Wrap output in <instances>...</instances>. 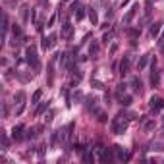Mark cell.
Masks as SVG:
<instances>
[{"label":"cell","mask_w":164,"mask_h":164,"mask_svg":"<svg viewBox=\"0 0 164 164\" xmlns=\"http://www.w3.org/2000/svg\"><path fill=\"white\" fill-rule=\"evenodd\" d=\"M33 137H35V130L31 127V130H27V131H25V139H33Z\"/></svg>","instance_id":"1f68e13d"},{"label":"cell","mask_w":164,"mask_h":164,"mask_svg":"<svg viewBox=\"0 0 164 164\" xmlns=\"http://www.w3.org/2000/svg\"><path fill=\"white\" fill-rule=\"evenodd\" d=\"M124 91H126V85H124V83H120V85H118V89H116V95H118V97H122V93H124Z\"/></svg>","instance_id":"4dcf8cb0"},{"label":"cell","mask_w":164,"mask_h":164,"mask_svg":"<svg viewBox=\"0 0 164 164\" xmlns=\"http://www.w3.org/2000/svg\"><path fill=\"white\" fill-rule=\"evenodd\" d=\"M160 46H162V52H164V45H160Z\"/></svg>","instance_id":"7bdbcfd3"},{"label":"cell","mask_w":164,"mask_h":164,"mask_svg":"<svg viewBox=\"0 0 164 164\" xmlns=\"http://www.w3.org/2000/svg\"><path fill=\"white\" fill-rule=\"evenodd\" d=\"M149 106H151V110H160L162 106H164V101H162L160 97L153 95V97H151V101H149Z\"/></svg>","instance_id":"5b68a950"},{"label":"cell","mask_w":164,"mask_h":164,"mask_svg":"<svg viewBox=\"0 0 164 164\" xmlns=\"http://www.w3.org/2000/svg\"><path fill=\"white\" fill-rule=\"evenodd\" d=\"M89 19L93 25H98V16H97V10L95 8H89Z\"/></svg>","instance_id":"9a60e30c"},{"label":"cell","mask_w":164,"mask_h":164,"mask_svg":"<svg viewBox=\"0 0 164 164\" xmlns=\"http://www.w3.org/2000/svg\"><path fill=\"white\" fill-rule=\"evenodd\" d=\"M131 89H133L135 93H141V91H143V83H141V79L133 77V79H131Z\"/></svg>","instance_id":"5bb4252c"},{"label":"cell","mask_w":164,"mask_h":164,"mask_svg":"<svg viewBox=\"0 0 164 164\" xmlns=\"http://www.w3.org/2000/svg\"><path fill=\"white\" fill-rule=\"evenodd\" d=\"M14 101H18V104H25V102H23V101H25V93H23V91L16 93V97H14Z\"/></svg>","instance_id":"603a6c76"},{"label":"cell","mask_w":164,"mask_h":164,"mask_svg":"<svg viewBox=\"0 0 164 164\" xmlns=\"http://www.w3.org/2000/svg\"><path fill=\"white\" fill-rule=\"evenodd\" d=\"M8 14H2V31H4V39H6V35H8Z\"/></svg>","instance_id":"e0dca14e"},{"label":"cell","mask_w":164,"mask_h":164,"mask_svg":"<svg viewBox=\"0 0 164 164\" xmlns=\"http://www.w3.org/2000/svg\"><path fill=\"white\" fill-rule=\"evenodd\" d=\"M137 10H139V4H133V6H131V10L126 14V18H124V23H131V19L135 18V14H137Z\"/></svg>","instance_id":"8fae6325"},{"label":"cell","mask_w":164,"mask_h":164,"mask_svg":"<svg viewBox=\"0 0 164 164\" xmlns=\"http://www.w3.org/2000/svg\"><path fill=\"white\" fill-rule=\"evenodd\" d=\"M21 131H23V126H14V130H12V139H14V141H21V139L25 137Z\"/></svg>","instance_id":"ba28073f"},{"label":"cell","mask_w":164,"mask_h":164,"mask_svg":"<svg viewBox=\"0 0 164 164\" xmlns=\"http://www.w3.org/2000/svg\"><path fill=\"white\" fill-rule=\"evenodd\" d=\"M42 97V89H37L33 93V97H31V104H35V102H39V98Z\"/></svg>","instance_id":"7402d4cb"},{"label":"cell","mask_w":164,"mask_h":164,"mask_svg":"<svg viewBox=\"0 0 164 164\" xmlns=\"http://www.w3.org/2000/svg\"><path fill=\"white\" fill-rule=\"evenodd\" d=\"M126 130H127V118L124 116V112H120L118 116L112 120V133L120 135V133H124Z\"/></svg>","instance_id":"6da1fadb"},{"label":"cell","mask_w":164,"mask_h":164,"mask_svg":"<svg viewBox=\"0 0 164 164\" xmlns=\"http://www.w3.org/2000/svg\"><path fill=\"white\" fill-rule=\"evenodd\" d=\"M158 45H164V33H162L160 37H158Z\"/></svg>","instance_id":"60d3db41"},{"label":"cell","mask_w":164,"mask_h":164,"mask_svg":"<svg viewBox=\"0 0 164 164\" xmlns=\"http://www.w3.org/2000/svg\"><path fill=\"white\" fill-rule=\"evenodd\" d=\"M110 39H112V33H106L104 37H102V41L106 42V45H108V42H110Z\"/></svg>","instance_id":"e575fe53"},{"label":"cell","mask_w":164,"mask_h":164,"mask_svg":"<svg viewBox=\"0 0 164 164\" xmlns=\"http://www.w3.org/2000/svg\"><path fill=\"white\" fill-rule=\"evenodd\" d=\"M97 104H98V98H97V97H87V110L98 112V110H97Z\"/></svg>","instance_id":"4fadbf2b"},{"label":"cell","mask_w":164,"mask_h":164,"mask_svg":"<svg viewBox=\"0 0 164 164\" xmlns=\"http://www.w3.org/2000/svg\"><path fill=\"white\" fill-rule=\"evenodd\" d=\"M81 98H83V93H81V91L74 93V101H75V102H77V101H81Z\"/></svg>","instance_id":"d6a6232c"},{"label":"cell","mask_w":164,"mask_h":164,"mask_svg":"<svg viewBox=\"0 0 164 164\" xmlns=\"http://www.w3.org/2000/svg\"><path fill=\"white\" fill-rule=\"evenodd\" d=\"M153 127H154V122H147V124H145V130H147V131H151Z\"/></svg>","instance_id":"d590c367"},{"label":"cell","mask_w":164,"mask_h":164,"mask_svg":"<svg viewBox=\"0 0 164 164\" xmlns=\"http://www.w3.org/2000/svg\"><path fill=\"white\" fill-rule=\"evenodd\" d=\"M12 31H14V39H16V37H21V27H19V25H14Z\"/></svg>","instance_id":"83f0119b"},{"label":"cell","mask_w":164,"mask_h":164,"mask_svg":"<svg viewBox=\"0 0 164 164\" xmlns=\"http://www.w3.org/2000/svg\"><path fill=\"white\" fill-rule=\"evenodd\" d=\"M72 35H74V25L70 23V21H64V25H62V37L70 41L72 39Z\"/></svg>","instance_id":"277c9868"},{"label":"cell","mask_w":164,"mask_h":164,"mask_svg":"<svg viewBox=\"0 0 164 164\" xmlns=\"http://www.w3.org/2000/svg\"><path fill=\"white\" fill-rule=\"evenodd\" d=\"M41 46L42 48H45V50H46V48H52V45H50V37H42V42H41Z\"/></svg>","instance_id":"484cf974"},{"label":"cell","mask_w":164,"mask_h":164,"mask_svg":"<svg viewBox=\"0 0 164 164\" xmlns=\"http://www.w3.org/2000/svg\"><path fill=\"white\" fill-rule=\"evenodd\" d=\"M70 74H72V81H70V87H75V85H77V83H79V81L83 79V74L79 72V70H75V68H74V70H72Z\"/></svg>","instance_id":"8992f818"},{"label":"cell","mask_w":164,"mask_h":164,"mask_svg":"<svg viewBox=\"0 0 164 164\" xmlns=\"http://www.w3.org/2000/svg\"><path fill=\"white\" fill-rule=\"evenodd\" d=\"M91 87H95V89H104V85L101 81H97V79H91Z\"/></svg>","instance_id":"f1b7e54d"},{"label":"cell","mask_w":164,"mask_h":164,"mask_svg":"<svg viewBox=\"0 0 164 164\" xmlns=\"http://www.w3.org/2000/svg\"><path fill=\"white\" fill-rule=\"evenodd\" d=\"M27 18H29V8H27V6H21V19L27 21Z\"/></svg>","instance_id":"d4e9b609"},{"label":"cell","mask_w":164,"mask_h":164,"mask_svg":"<svg viewBox=\"0 0 164 164\" xmlns=\"http://www.w3.org/2000/svg\"><path fill=\"white\" fill-rule=\"evenodd\" d=\"M58 137H60V135H58V131H54V133L50 135V147H52V149L56 147V143H58Z\"/></svg>","instance_id":"cb8c5ba5"},{"label":"cell","mask_w":164,"mask_h":164,"mask_svg":"<svg viewBox=\"0 0 164 164\" xmlns=\"http://www.w3.org/2000/svg\"><path fill=\"white\" fill-rule=\"evenodd\" d=\"M114 151V149H112ZM112 151H108V149H101V154H98V160L101 162H110L114 156H112Z\"/></svg>","instance_id":"9c48e42d"},{"label":"cell","mask_w":164,"mask_h":164,"mask_svg":"<svg viewBox=\"0 0 164 164\" xmlns=\"http://www.w3.org/2000/svg\"><path fill=\"white\" fill-rule=\"evenodd\" d=\"M97 114H98V122L104 124V122H106V114H104V112H97Z\"/></svg>","instance_id":"836d02e7"},{"label":"cell","mask_w":164,"mask_h":164,"mask_svg":"<svg viewBox=\"0 0 164 164\" xmlns=\"http://www.w3.org/2000/svg\"><path fill=\"white\" fill-rule=\"evenodd\" d=\"M139 33H141V29H139V31H137V29H131V31H130V37H137Z\"/></svg>","instance_id":"74e56055"},{"label":"cell","mask_w":164,"mask_h":164,"mask_svg":"<svg viewBox=\"0 0 164 164\" xmlns=\"http://www.w3.org/2000/svg\"><path fill=\"white\" fill-rule=\"evenodd\" d=\"M158 81H160V75L156 72V62H153V74H151V83L154 87H158Z\"/></svg>","instance_id":"7c38bea8"},{"label":"cell","mask_w":164,"mask_h":164,"mask_svg":"<svg viewBox=\"0 0 164 164\" xmlns=\"http://www.w3.org/2000/svg\"><path fill=\"white\" fill-rule=\"evenodd\" d=\"M37 154L41 156V158H42V156H45V147H42V145L39 147V151H37Z\"/></svg>","instance_id":"8d00e7d4"},{"label":"cell","mask_w":164,"mask_h":164,"mask_svg":"<svg viewBox=\"0 0 164 164\" xmlns=\"http://www.w3.org/2000/svg\"><path fill=\"white\" fill-rule=\"evenodd\" d=\"M160 29H162V23H153L151 25V37H158Z\"/></svg>","instance_id":"2e32d148"},{"label":"cell","mask_w":164,"mask_h":164,"mask_svg":"<svg viewBox=\"0 0 164 164\" xmlns=\"http://www.w3.org/2000/svg\"><path fill=\"white\" fill-rule=\"evenodd\" d=\"M130 66H131V56H130V54H126L124 58H122V62H120V74L126 75L127 72H130Z\"/></svg>","instance_id":"3957f363"},{"label":"cell","mask_w":164,"mask_h":164,"mask_svg":"<svg viewBox=\"0 0 164 164\" xmlns=\"http://www.w3.org/2000/svg\"><path fill=\"white\" fill-rule=\"evenodd\" d=\"M46 108H48V102H41V104L37 106V110H35V116H41V114L45 112Z\"/></svg>","instance_id":"44dd1931"},{"label":"cell","mask_w":164,"mask_h":164,"mask_svg":"<svg viewBox=\"0 0 164 164\" xmlns=\"http://www.w3.org/2000/svg\"><path fill=\"white\" fill-rule=\"evenodd\" d=\"M114 153H116V158H118V160H122V162H124V160H130V154H127L120 145H114Z\"/></svg>","instance_id":"52a82bcc"},{"label":"cell","mask_w":164,"mask_h":164,"mask_svg":"<svg viewBox=\"0 0 164 164\" xmlns=\"http://www.w3.org/2000/svg\"><path fill=\"white\" fill-rule=\"evenodd\" d=\"M74 14H75V18H77V21H79V19H83V18H85V8H83L81 4H79V6H77V10H75Z\"/></svg>","instance_id":"ffe728a7"},{"label":"cell","mask_w":164,"mask_h":164,"mask_svg":"<svg viewBox=\"0 0 164 164\" xmlns=\"http://www.w3.org/2000/svg\"><path fill=\"white\" fill-rule=\"evenodd\" d=\"M149 56H151V54H143V56H141V60H139V64H137L139 70H145V68H147V64H149Z\"/></svg>","instance_id":"d6986e66"},{"label":"cell","mask_w":164,"mask_h":164,"mask_svg":"<svg viewBox=\"0 0 164 164\" xmlns=\"http://www.w3.org/2000/svg\"><path fill=\"white\" fill-rule=\"evenodd\" d=\"M120 102H122L124 106H130V104H131V97H130V95H126V97H120Z\"/></svg>","instance_id":"4316f807"},{"label":"cell","mask_w":164,"mask_h":164,"mask_svg":"<svg viewBox=\"0 0 164 164\" xmlns=\"http://www.w3.org/2000/svg\"><path fill=\"white\" fill-rule=\"evenodd\" d=\"M56 39H58V37H56V35H54V33H52V35H50V45H52V46H54V45H56Z\"/></svg>","instance_id":"ab89813d"},{"label":"cell","mask_w":164,"mask_h":164,"mask_svg":"<svg viewBox=\"0 0 164 164\" xmlns=\"http://www.w3.org/2000/svg\"><path fill=\"white\" fill-rule=\"evenodd\" d=\"M127 2H130V0H122V8H124V6H126Z\"/></svg>","instance_id":"b9f144b4"},{"label":"cell","mask_w":164,"mask_h":164,"mask_svg":"<svg viewBox=\"0 0 164 164\" xmlns=\"http://www.w3.org/2000/svg\"><path fill=\"white\" fill-rule=\"evenodd\" d=\"M25 60H27L29 66H33L35 72H39V70H41V62H39V58H37V48H35L33 45L25 48Z\"/></svg>","instance_id":"7a4b0ae2"},{"label":"cell","mask_w":164,"mask_h":164,"mask_svg":"<svg viewBox=\"0 0 164 164\" xmlns=\"http://www.w3.org/2000/svg\"><path fill=\"white\" fill-rule=\"evenodd\" d=\"M93 158H95V156H93L91 151H87V153H85V156H83V160H85V162H93Z\"/></svg>","instance_id":"f546056e"},{"label":"cell","mask_w":164,"mask_h":164,"mask_svg":"<svg viewBox=\"0 0 164 164\" xmlns=\"http://www.w3.org/2000/svg\"><path fill=\"white\" fill-rule=\"evenodd\" d=\"M23 110H25V104H19V108H18V112H16V114L19 116V114H23Z\"/></svg>","instance_id":"f35d334b"},{"label":"cell","mask_w":164,"mask_h":164,"mask_svg":"<svg viewBox=\"0 0 164 164\" xmlns=\"http://www.w3.org/2000/svg\"><path fill=\"white\" fill-rule=\"evenodd\" d=\"M0 139H2V149H4V151L10 149V139H8V135H6L4 131H0Z\"/></svg>","instance_id":"ac0fdd59"},{"label":"cell","mask_w":164,"mask_h":164,"mask_svg":"<svg viewBox=\"0 0 164 164\" xmlns=\"http://www.w3.org/2000/svg\"><path fill=\"white\" fill-rule=\"evenodd\" d=\"M98 52H101V45H98L97 41H93L91 46H89V56L91 58H98Z\"/></svg>","instance_id":"30bf717a"}]
</instances>
